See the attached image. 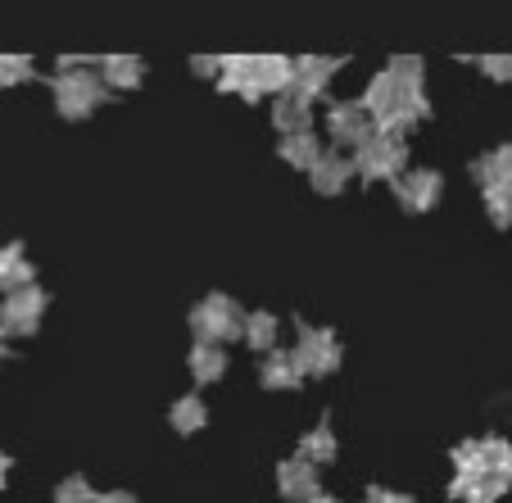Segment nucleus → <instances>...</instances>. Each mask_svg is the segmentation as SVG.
Here are the masks:
<instances>
[{
  "label": "nucleus",
  "instance_id": "obj_1",
  "mask_svg": "<svg viewBox=\"0 0 512 503\" xmlns=\"http://www.w3.org/2000/svg\"><path fill=\"white\" fill-rule=\"evenodd\" d=\"M191 331L200 336V345H227L245 331V313L236 309V300L227 295H209L200 309L191 313Z\"/></svg>",
  "mask_w": 512,
  "mask_h": 503
},
{
  "label": "nucleus",
  "instance_id": "obj_2",
  "mask_svg": "<svg viewBox=\"0 0 512 503\" xmlns=\"http://www.w3.org/2000/svg\"><path fill=\"white\" fill-rule=\"evenodd\" d=\"M100 100H105V87H100L96 73H87V68H64V73H59L55 105L64 118H87Z\"/></svg>",
  "mask_w": 512,
  "mask_h": 503
},
{
  "label": "nucleus",
  "instance_id": "obj_3",
  "mask_svg": "<svg viewBox=\"0 0 512 503\" xmlns=\"http://www.w3.org/2000/svg\"><path fill=\"white\" fill-rule=\"evenodd\" d=\"M399 168H404V141L372 136L368 146H358L354 173H363L368 182H399Z\"/></svg>",
  "mask_w": 512,
  "mask_h": 503
},
{
  "label": "nucleus",
  "instance_id": "obj_4",
  "mask_svg": "<svg viewBox=\"0 0 512 503\" xmlns=\"http://www.w3.org/2000/svg\"><path fill=\"white\" fill-rule=\"evenodd\" d=\"M46 313V291L41 286H23V291L5 295V309H0V331H14V336H32Z\"/></svg>",
  "mask_w": 512,
  "mask_h": 503
},
{
  "label": "nucleus",
  "instance_id": "obj_5",
  "mask_svg": "<svg viewBox=\"0 0 512 503\" xmlns=\"http://www.w3.org/2000/svg\"><path fill=\"white\" fill-rule=\"evenodd\" d=\"M327 132H331L336 146H368L372 136H377V127H372L368 109L358 105V100H345V105H331Z\"/></svg>",
  "mask_w": 512,
  "mask_h": 503
},
{
  "label": "nucleus",
  "instance_id": "obj_6",
  "mask_svg": "<svg viewBox=\"0 0 512 503\" xmlns=\"http://www.w3.org/2000/svg\"><path fill=\"white\" fill-rule=\"evenodd\" d=\"M295 358H300L304 377H309V372H313V377H327V372L340 363V340L331 336V331H322V327H304Z\"/></svg>",
  "mask_w": 512,
  "mask_h": 503
},
{
  "label": "nucleus",
  "instance_id": "obj_7",
  "mask_svg": "<svg viewBox=\"0 0 512 503\" xmlns=\"http://www.w3.org/2000/svg\"><path fill=\"white\" fill-rule=\"evenodd\" d=\"M399 191V204L413 213H426L435 200H440V173H431V168H417V173H404L395 182Z\"/></svg>",
  "mask_w": 512,
  "mask_h": 503
},
{
  "label": "nucleus",
  "instance_id": "obj_8",
  "mask_svg": "<svg viewBox=\"0 0 512 503\" xmlns=\"http://www.w3.org/2000/svg\"><path fill=\"white\" fill-rule=\"evenodd\" d=\"M277 490L286 494V499H318V467H309L304 458H290V463L277 467Z\"/></svg>",
  "mask_w": 512,
  "mask_h": 503
},
{
  "label": "nucleus",
  "instance_id": "obj_9",
  "mask_svg": "<svg viewBox=\"0 0 512 503\" xmlns=\"http://www.w3.org/2000/svg\"><path fill=\"white\" fill-rule=\"evenodd\" d=\"M309 105H313L309 91H300L290 82V87L277 96V105H272V123H277L281 132H300V127H309Z\"/></svg>",
  "mask_w": 512,
  "mask_h": 503
},
{
  "label": "nucleus",
  "instance_id": "obj_10",
  "mask_svg": "<svg viewBox=\"0 0 512 503\" xmlns=\"http://www.w3.org/2000/svg\"><path fill=\"white\" fill-rule=\"evenodd\" d=\"M263 386L268 390H286V386H300L304 368H300V358H295V349H268V358H263Z\"/></svg>",
  "mask_w": 512,
  "mask_h": 503
},
{
  "label": "nucleus",
  "instance_id": "obj_11",
  "mask_svg": "<svg viewBox=\"0 0 512 503\" xmlns=\"http://www.w3.org/2000/svg\"><path fill=\"white\" fill-rule=\"evenodd\" d=\"M281 159L295 168H313L322 159V141L309 132V127H300V132H286L281 136Z\"/></svg>",
  "mask_w": 512,
  "mask_h": 503
},
{
  "label": "nucleus",
  "instance_id": "obj_12",
  "mask_svg": "<svg viewBox=\"0 0 512 503\" xmlns=\"http://www.w3.org/2000/svg\"><path fill=\"white\" fill-rule=\"evenodd\" d=\"M290 82H295V64L281 55H268V59H254V87L259 91H286Z\"/></svg>",
  "mask_w": 512,
  "mask_h": 503
},
{
  "label": "nucleus",
  "instance_id": "obj_13",
  "mask_svg": "<svg viewBox=\"0 0 512 503\" xmlns=\"http://www.w3.org/2000/svg\"><path fill=\"white\" fill-rule=\"evenodd\" d=\"M309 173H313V191H318V195H336L340 186L349 182L354 164H349V159H340V155H322L318 164L309 168Z\"/></svg>",
  "mask_w": 512,
  "mask_h": 503
},
{
  "label": "nucleus",
  "instance_id": "obj_14",
  "mask_svg": "<svg viewBox=\"0 0 512 503\" xmlns=\"http://www.w3.org/2000/svg\"><path fill=\"white\" fill-rule=\"evenodd\" d=\"M32 286V263L23 259L19 245H0V291H23Z\"/></svg>",
  "mask_w": 512,
  "mask_h": 503
},
{
  "label": "nucleus",
  "instance_id": "obj_15",
  "mask_svg": "<svg viewBox=\"0 0 512 503\" xmlns=\"http://www.w3.org/2000/svg\"><path fill=\"white\" fill-rule=\"evenodd\" d=\"M223 372H227V354H223V345H195V349H191V377L200 381V386L218 381Z\"/></svg>",
  "mask_w": 512,
  "mask_h": 503
},
{
  "label": "nucleus",
  "instance_id": "obj_16",
  "mask_svg": "<svg viewBox=\"0 0 512 503\" xmlns=\"http://www.w3.org/2000/svg\"><path fill=\"white\" fill-rule=\"evenodd\" d=\"M223 91H241V96H259L254 87V59H223V78H218Z\"/></svg>",
  "mask_w": 512,
  "mask_h": 503
},
{
  "label": "nucleus",
  "instance_id": "obj_17",
  "mask_svg": "<svg viewBox=\"0 0 512 503\" xmlns=\"http://www.w3.org/2000/svg\"><path fill=\"white\" fill-rule=\"evenodd\" d=\"M331 73H336L331 59H300V64H295V87L309 91V96H322V87L331 82Z\"/></svg>",
  "mask_w": 512,
  "mask_h": 503
},
{
  "label": "nucleus",
  "instance_id": "obj_18",
  "mask_svg": "<svg viewBox=\"0 0 512 503\" xmlns=\"http://www.w3.org/2000/svg\"><path fill=\"white\" fill-rule=\"evenodd\" d=\"M300 458L309 467H322L336 458V436H331V426H318V431H309V436L300 440Z\"/></svg>",
  "mask_w": 512,
  "mask_h": 503
},
{
  "label": "nucleus",
  "instance_id": "obj_19",
  "mask_svg": "<svg viewBox=\"0 0 512 503\" xmlns=\"http://www.w3.org/2000/svg\"><path fill=\"white\" fill-rule=\"evenodd\" d=\"M209 422V408H204L200 395H186L173 404V426L182 431V436H191V431H200V426Z\"/></svg>",
  "mask_w": 512,
  "mask_h": 503
},
{
  "label": "nucleus",
  "instance_id": "obj_20",
  "mask_svg": "<svg viewBox=\"0 0 512 503\" xmlns=\"http://www.w3.org/2000/svg\"><path fill=\"white\" fill-rule=\"evenodd\" d=\"M141 59H132V55H118V59H109L105 64V82L114 91H127V87H136V82H141Z\"/></svg>",
  "mask_w": 512,
  "mask_h": 503
},
{
  "label": "nucleus",
  "instance_id": "obj_21",
  "mask_svg": "<svg viewBox=\"0 0 512 503\" xmlns=\"http://www.w3.org/2000/svg\"><path fill=\"white\" fill-rule=\"evenodd\" d=\"M241 336L250 340L254 349H263V354H268L272 340H277V318H272V313H250V318H245V331H241Z\"/></svg>",
  "mask_w": 512,
  "mask_h": 503
},
{
  "label": "nucleus",
  "instance_id": "obj_22",
  "mask_svg": "<svg viewBox=\"0 0 512 503\" xmlns=\"http://www.w3.org/2000/svg\"><path fill=\"white\" fill-rule=\"evenodd\" d=\"M32 78V59L28 55H0V87H19Z\"/></svg>",
  "mask_w": 512,
  "mask_h": 503
},
{
  "label": "nucleus",
  "instance_id": "obj_23",
  "mask_svg": "<svg viewBox=\"0 0 512 503\" xmlns=\"http://www.w3.org/2000/svg\"><path fill=\"white\" fill-rule=\"evenodd\" d=\"M55 503H96V490H91L82 476H68V481H59Z\"/></svg>",
  "mask_w": 512,
  "mask_h": 503
},
{
  "label": "nucleus",
  "instance_id": "obj_24",
  "mask_svg": "<svg viewBox=\"0 0 512 503\" xmlns=\"http://www.w3.org/2000/svg\"><path fill=\"white\" fill-rule=\"evenodd\" d=\"M485 209H490L494 227H508L512 223V191H490L485 195Z\"/></svg>",
  "mask_w": 512,
  "mask_h": 503
},
{
  "label": "nucleus",
  "instance_id": "obj_25",
  "mask_svg": "<svg viewBox=\"0 0 512 503\" xmlns=\"http://www.w3.org/2000/svg\"><path fill=\"white\" fill-rule=\"evenodd\" d=\"M481 73L494 82H508L512 78V55H485L481 59Z\"/></svg>",
  "mask_w": 512,
  "mask_h": 503
},
{
  "label": "nucleus",
  "instance_id": "obj_26",
  "mask_svg": "<svg viewBox=\"0 0 512 503\" xmlns=\"http://www.w3.org/2000/svg\"><path fill=\"white\" fill-rule=\"evenodd\" d=\"M363 503H413V499H408V494H390V490H368Z\"/></svg>",
  "mask_w": 512,
  "mask_h": 503
},
{
  "label": "nucleus",
  "instance_id": "obj_27",
  "mask_svg": "<svg viewBox=\"0 0 512 503\" xmlns=\"http://www.w3.org/2000/svg\"><path fill=\"white\" fill-rule=\"evenodd\" d=\"M96 503H136L132 494H123V490H114V494H96Z\"/></svg>",
  "mask_w": 512,
  "mask_h": 503
},
{
  "label": "nucleus",
  "instance_id": "obj_28",
  "mask_svg": "<svg viewBox=\"0 0 512 503\" xmlns=\"http://www.w3.org/2000/svg\"><path fill=\"white\" fill-rule=\"evenodd\" d=\"M309 503H336V499H327V494H318V499H309Z\"/></svg>",
  "mask_w": 512,
  "mask_h": 503
},
{
  "label": "nucleus",
  "instance_id": "obj_29",
  "mask_svg": "<svg viewBox=\"0 0 512 503\" xmlns=\"http://www.w3.org/2000/svg\"><path fill=\"white\" fill-rule=\"evenodd\" d=\"M0 336H5V331H0Z\"/></svg>",
  "mask_w": 512,
  "mask_h": 503
}]
</instances>
